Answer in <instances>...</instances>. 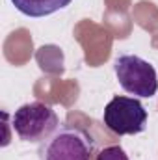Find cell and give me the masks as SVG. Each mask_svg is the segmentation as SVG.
I'll return each instance as SVG.
<instances>
[{"mask_svg": "<svg viewBox=\"0 0 158 160\" xmlns=\"http://www.w3.org/2000/svg\"><path fill=\"white\" fill-rule=\"evenodd\" d=\"M11 127L15 134L26 143H43L60 127L56 110L39 101L26 102L11 116Z\"/></svg>", "mask_w": 158, "mask_h": 160, "instance_id": "6da1fadb", "label": "cell"}, {"mask_svg": "<svg viewBox=\"0 0 158 160\" xmlns=\"http://www.w3.org/2000/svg\"><path fill=\"white\" fill-rule=\"evenodd\" d=\"M95 155L93 138L73 125H62L41 143L39 160H91Z\"/></svg>", "mask_w": 158, "mask_h": 160, "instance_id": "7a4b0ae2", "label": "cell"}, {"mask_svg": "<svg viewBox=\"0 0 158 160\" xmlns=\"http://www.w3.org/2000/svg\"><path fill=\"white\" fill-rule=\"evenodd\" d=\"M114 71L121 88L141 99H151L158 91L156 69L136 54H123L114 62Z\"/></svg>", "mask_w": 158, "mask_h": 160, "instance_id": "3957f363", "label": "cell"}, {"mask_svg": "<svg viewBox=\"0 0 158 160\" xmlns=\"http://www.w3.org/2000/svg\"><path fill=\"white\" fill-rule=\"evenodd\" d=\"M102 121L106 128L117 136L140 134L147 127V110L138 99L117 95L106 104Z\"/></svg>", "mask_w": 158, "mask_h": 160, "instance_id": "277c9868", "label": "cell"}, {"mask_svg": "<svg viewBox=\"0 0 158 160\" xmlns=\"http://www.w3.org/2000/svg\"><path fill=\"white\" fill-rule=\"evenodd\" d=\"M15 9L26 17H48L63 8H67L73 0H11Z\"/></svg>", "mask_w": 158, "mask_h": 160, "instance_id": "5b68a950", "label": "cell"}, {"mask_svg": "<svg viewBox=\"0 0 158 160\" xmlns=\"http://www.w3.org/2000/svg\"><path fill=\"white\" fill-rule=\"evenodd\" d=\"M97 160H128V155L125 153V149L121 145H110V147H104L102 151H99Z\"/></svg>", "mask_w": 158, "mask_h": 160, "instance_id": "8992f818", "label": "cell"}]
</instances>
